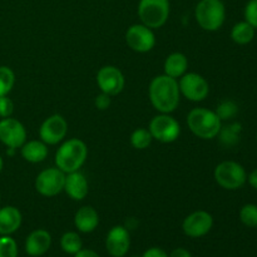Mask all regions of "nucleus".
Returning <instances> with one entry per match:
<instances>
[{"label":"nucleus","mask_w":257,"mask_h":257,"mask_svg":"<svg viewBox=\"0 0 257 257\" xmlns=\"http://www.w3.org/2000/svg\"><path fill=\"white\" fill-rule=\"evenodd\" d=\"M148 95L156 110L171 114L180 104L181 92L178 80L166 74L157 75L151 80Z\"/></svg>","instance_id":"f257e3e1"},{"label":"nucleus","mask_w":257,"mask_h":257,"mask_svg":"<svg viewBox=\"0 0 257 257\" xmlns=\"http://www.w3.org/2000/svg\"><path fill=\"white\" fill-rule=\"evenodd\" d=\"M88 157V147L79 138H70L60 145L55 153V166L67 173L79 171Z\"/></svg>","instance_id":"f03ea898"},{"label":"nucleus","mask_w":257,"mask_h":257,"mask_svg":"<svg viewBox=\"0 0 257 257\" xmlns=\"http://www.w3.org/2000/svg\"><path fill=\"white\" fill-rule=\"evenodd\" d=\"M187 125L191 132L201 140H213L220 133L222 120L215 110L207 108H193L187 115Z\"/></svg>","instance_id":"7ed1b4c3"},{"label":"nucleus","mask_w":257,"mask_h":257,"mask_svg":"<svg viewBox=\"0 0 257 257\" xmlns=\"http://www.w3.org/2000/svg\"><path fill=\"white\" fill-rule=\"evenodd\" d=\"M195 18L206 32H216L226 19V8L222 0H200L196 5Z\"/></svg>","instance_id":"20e7f679"},{"label":"nucleus","mask_w":257,"mask_h":257,"mask_svg":"<svg viewBox=\"0 0 257 257\" xmlns=\"http://www.w3.org/2000/svg\"><path fill=\"white\" fill-rule=\"evenodd\" d=\"M170 0H140L138 17L141 23L151 29L162 28L170 17Z\"/></svg>","instance_id":"39448f33"},{"label":"nucleus","mask_w":257,"mask_h":257,"mask_svg":"<svg viewBox=\"0 0 257 257\" xmlns=\"http://www.w3.org/2000/svg\"><path fill=\"white\" fill-rule=\"evenodd\" d=\"M213 177L218 186L227 191H235L245 185L247 173L240 163L235 161H223L216 166Z\"/></svg>","instance_id":"423d86ee"},{"label":"nucleus","mask_w":257,"mask_h":257,"mask_svg":"<svg viewBox=\"0 0 257 257\" xmlns=\"http://www.w3.org/2000/svg\"><path fill=\"white\" fill-rule=\"evenodd\" d=\"M148 131L152 135L153 140L161 143H172L180 137L181 125L176 118L168 113H161L152 118Z\"/></svg>","instance_id":"0eeeda50"},{"label":"nucleus","mask_w":257,"mask_h":257,"mask_svg":"<svg viewBox=\"0 0 257 257\" xmlns=\"http://www.w3.org/2000/svg\"><path fill=\"white\" fill-rule=\"evenodd\" d=\"M65 173L58 167L42 171L35 178V190L45 197H54L64 191Z\"/></svg>","instance_id":"6e6552de"},{"label":"nucleus","mask_w":257,"mask_h":257,"mask_svg":"<svg viewBox=\"0 0 257 257\" xmlns=\"http://www.w3.org/2000/svg\"><path fill=\"white\" fill-rule=\"evenodd\" d=\"M181 94L191 102H202L210 93V85L206 78L198 73H185L178 82Z\"/></svg>","instance_id":"1a4fd4ad"},{"label":"nucleus","mask_w":257,"mask_h":257,"mask_svg":"<svg viewBox=\"0 0 257 257\" xmlns=\"http://www.w3.org/2000/svg\"><path fill=\"white\" fill-rule=\"evenodd\" d=\"M125 42L128 47L137 53H148L155 48L156 35L153 29L145 24H133L125 32Z\"/></svg>","instance_id":"9d476101"},{"label":"nucleus","mask_w":257,"mask_h":257,"mask_svg":"<svg viewBox=\"0 0 257 257\" xmlns=\"http://www.w3.org/2000/svg\"><path fill=\"white\" fill-rule=\"evenodd\" d=\"M0 142L8 148L17 150L27 142V130L22 122L12 117L0 120Z\"/></svg>","instance_id":"9b49d317"},{"label":"nucleus","mask_w":257,"mask_h":257,"mask_svg":"<svg viewBox=\"0 0 257 257\" xmlns=\"http://www.w3.org/2000/svg\"><path fill=\"white\" fill-rule=\"evenodd\" d=\"M97 84L100 92L113 97L122 92L125 79L119 68L114 65H104L97 73Z\"/></svg>","instance_id":"f8f14e48"},{"label":"nucleus","mask_w":257,"mask_h":257,"mask_svg":"<svg viewBox=\"0 0 257 257\" xmlns=\"http://www.w3.org/2000/svg\"><path fill=\"white\" fill-rule=\"evenodd\" d=\"M68 133V122L60 114H53L42 123L39 128L40 141L48 146L62 142Z\"/></svg>","instance_id":"ddd939ff"},{"label":"nucleus","mask_w":257,"mask_h":257,"mask_svg":"<svg viewBox=\"0 0 257 257\" xmlns=\"http://www.w3.org/2000/svg\"><path fill=\"white\" fill-rule=\"evenodd\" d=\"M213 226V217L207 211H195L183 220L182 230L187 236L193 238L207 235Z\"/></svg>","instance_id":"4468645a"},{"label":"nucleus","mask_w":257,"mask_h":257,"mask_svg":"<svg viewBox=\"0 0 257 257\" xmlns=\"http://www.w3.org/2000/svg\"><path fill=\"white\" fill-rule=\"evenodd\" d=\"M131 246L130 232L124 226H114L110 228L105 238V247L108 253L113 257H123L128 252Z\"/></svg>","instance_id":"2eb2a0df"},{"label":"nucleus","mask_w":257,"mask_h":257,"mask_svg":"<svg viewBox=\"0 0 257 257\" xmlns=\"http://www.w3.org/2000/svg\"><path fill=\"white\" fill-rule=\"evenodd\" d=\"M64 191L72 200L83 201L88 195V181L79 171H74L65 175Z\"/></svg>","instance_id":"dca6fc26"},{"label":"nucleus","mask_w":257,"mask_h":257,"mask_svg":"<svg viewBox=\"0 0 257 257\" xmlns=\"http://www.w3.org/2000/svg\"><path fill=\"white\" fill-rule=\"evenodd\" d=\"M52 245V236L45 230H35L30 233L25 241V251L33 257L42 256L49 250Z\"/></svg>","instance_id":"f3484780"},{"label":"nucleus","mask_w":257,"mask_h":257,"mask_svg":"<svg viewBox=\"0 0 257 257\" xmlns=\"http://www.w3.org/2000/svg\"><path fill=\"white\" fill-rule=\"evenodd\" d=\"M74 225L80 232H93L99 225V215L92 206H83L75 212Z\"/></svg>","instance_id":"a211bd4d"},{"label":"nucleus","mask_w":257,"mask_h":257,"mask_svg":"<svg viewBox=\"0 0 257 257\" xmlns=\"http://www.w3.org/2000/svg\"><path fill=\"white\" fill-rule=\"evenodd\" d=\"M22 213L14 206L0 208V235L9 236L14 233L22 225Z\"/></svg>","instance_id":"6ab92c4d"},{"label":"nucleus","mask_w":257,"mask_h":257,"mask_svg":"<svg viewBox=\"0 0 257 257\" xmlns=\"http://www.w3.org/2000/svg\"><path fill=\"white\" fill-rule=\"evenodd\" d=\"M20 153L27 162L40 163L48 157V145L43 141H28L20 147Z\"/></svg>","instance_id":"aec40b11"},{"label":"nucleus","mask_w":257,"mask_h":257,"mask_svg":"<svg viewBox=\"0 0 257 257\" xmlns=\"http://www.w3.org/2000/svg\"><path fill=\"white\" fill-rule=\"evenodd\" d=\"M188 59L183 53L176 52L168 55L163 64V70L165 74L168 77H172L175 79L182 77L185 73H187Z\"/></svg>","instance_id":"412c9836"},{"label":"nucleus","mask_w":257,"mask_h":257,"mask_svg":"<svg viewBox=\"0 0 257 257\" xmlns=\"http://www.w3.org/2000/svg\"><path fill=\"white\" fill-rule=\"evenodd\" d=\"M255 28L247 22H240L237 24L233 25L232 30H231V39L236 43V44L245 45L248 44L255 38Z\"/></svg>","instance_id":"4be33fe9"},{"label":"nucleus","mask_w":257,"mask_h":257,"mask_svg":"<svg viewBox=\"0 0 257 257\" xmlns=\"http://www.w3.org/2000/svg\"><path fill=\"white\" fill-rule=\"evenodd\" d=\"M241 133V124L240 123H232V124H228L226 127H221L220 133H218V138H220V142L223 146H235L238 142V138H240Z\"/></svg>","instance_id":"5701e85b"},{"label":"nucleus","mask_w":257,"mask_h":257,"mask_svg":"<svg viewBox=\"0 0 257 257\" xmlns=\"http://www.w3.org/2000/svg\"><path fill=\"white\" fill-rule=\"evenodd\" d=\"M60 246L64 252L75 255L82 250V238L77 232H65L60 238Z\"/></svg>","instance_id":"b1692460"},{"label":"nucleus","mask_w":257,"mask_h":257,"mask_svg":"<svg viewBox=\"0 0 257 257\" xmlns=\"http://www.w3.org/2000/svg\"><path fill=\"white\" fill-rule=\"evenodd\" d=\"M153 137L151 132L146 128H137L131 135V145L136 148V150H146L152 143Z\"/></svg>","instance_id":"393cba45"},{"label":"nucleus","mask_w":257,"mask_h":257,"mask_svg":"<svg viewBox=\"0 0 257 257\" xmlns=\"http://www.w3.org/2000/svg\"><path fill=\"white\" fill-rule=\"evenodd\" d=\"M15 84V74L7 65L0 67V97L8 95Z\"/></svg>","instance_id":"a878e982"},{"label":"nucleus","mask_w":257,"mask_h":257,"mask_svg":"<svg viewBox=\"0 0 257 257\" xmlns=\"http://www.w3.org/2000/svg\"><path fill=\"white\" fill-rule=\"evenodd\" d=\"M240 220L247 227H257V206L247 203L240 210Z\"/></svg>","instance_id":"bb28decb"},{"label":"nucleus","mask_w":257,"mask_h":257,"mask_svg":"<svg viewBox=\"0 0 257 257\" xmlns=\"http://www.w3.org/2000/svg\"><path fill=\"white\" fill-rule=\"evenodd\" d=\"M216 114L220 117L221 120L232 119L238 112V107L232 100H223L217 105V109L215 110Z\"/></svg>","instance_id":"cd10ccee"},{"label":"nucleus","mask_w":257,"mask_h":257,"mask_svg":"<svg viewBox=\"0 0 257 257\" xmlns=\"http://www.w3.org/2000/svg\"><path fill=\"white\" fill-rule=\"evenodd\" d=\"M0 257H18V246L10 236L0 237Z\"/></svg>","instance_id":"c85d7f7f"},{"label":"nucleus","mask_w":257,"mask_h":257,"mask_svg":"<svg viewBox=\"0 0 257 257\" xmlns=\"http://www.w3.org/2000/svg\"><path fill=\"white\" fill-rule=\"evenodd\" d=\"M245 20L257 29V0H250L245 7Z\"/></svg>","instance_id":"c756f323"},{"label":"nucleus","mask_w":257,"mask_h":257,"mask_svg":"<svg viewBox=\"0 0 257 257\" xmlns=\"http://www.w3.org/2000/svg\"><path fill=\"white\" fill-rule=\"evenodd\" d=\"M14 112V103L8 95L0 97V117L8 118Z\"/></svg>","instance_id":"7c9ffc66"},{"label":"nucleus","mask_w":257,"mask_h":257,"mask_svg":"<svg viewBox=\"0 0 257 257\" xmlns=\"http://www.w3.org/2000/svg\"><path fill=\"white\" fill-rule=\"evenodd\" d=\"M94 104L99 110H105L110 105V97L105 93H100L99 95L95 97Z\"/></svg>","instance_id":"2f4dec72"},{"label":"nucleus","mask_w":257,"mask_h":257,"mask_svg":"<svg viewBox=\"0 0 257 257\" xmlns=\"http://www.w3.org/2000/svg\"><path fill=\"white\" fill-rule=\"evenodd\" d=\"M142 257H168V255L162 250V248L152 247L148 248V250L143 253Z\"/></svg>","instance_id":"473e14b6"},{"label":"nucleus","mask_w":257,"mask_h":257,"mask_svg":"<svg viewBox=\"0 0 257 257\" xmlns=\"http://www.w3.org/2000/svg\"><path fill=\"white\" fill-rule=\"evenodd\" d=\"M170 257H192V255L186 248H176L171 252Z\"/></svg>","instance_id":"72a5a7b5"},{"label":"nucleus","mask_w":257,"mask_h":257,"mask_svg":"<svg viewBox=\"0 0 257 257\" xmlns=\"http://www.w3.org/2000/svg\"><path fill=\"white\" fill-rule=\"evenodd\" d=\"M74 257H99L97 252H94L93 250H80L75 253Z\"/></svg>","instance_id":"f704fd0d"},{"label":"nucleus","mask_w":257,"mask_h":257,"mask_svg":"<svg viewBox=\"0 0 257 257\" xmlns=\"http://www.w3.org/2000/svg\"><path fill=\"white\" fill-rule=\"evenodd\" d=\"M247 181H248V183H250L251 187L255 188V190L257 191V168L256 170H253L252 172L247 176Z\"/></svg>","instance_id":"c9c22d12"},{"label":"nucleus","mask_w":257,"mask_h":257,"mask_svg":"<svg viewBox=\"0 0 257 257\" xmlns=\"http://www.w3.org/2000/svg\"><path fill=\"white\" fill-rule=\"evenodd\" d=\"M3 167H4V161H3L2 156H0V172L3 171Z\"/></svg>","instance_id":"e433bc0d"},{"label":"nucleus","mask_w":257,"mask_h":257,"mask_svg":"<svg viewBox=\"0 0 257 257\" xmlns=\"http://www.w3.org/2000/svg\"><path fill=\"white\" fill-rule=\"evenodd\" d=\"M0 200H2V196H0Z\"/></svg>","instance_id":"4c0bfd02"},{"label":"nucleus","mask_w":257,"mask_h":257,"mask_svg":"<svg viewBox=\"0 0 257 257\" xmlns=\"http://www.w3.org/2000/svg\"><path fill=\"white\" fill-rule=\"evenodd\" d=\"M256 140H257V137H256Z\"/></svg>","instance_id":"58836bf2"}]
</instances>
